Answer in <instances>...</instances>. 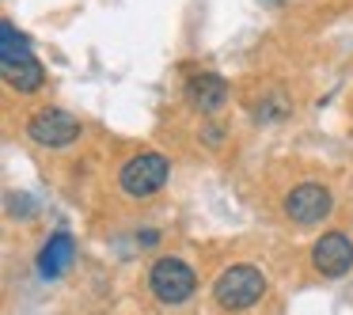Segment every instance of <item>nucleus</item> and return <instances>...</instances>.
Instances as JSON below:
<instances>
[{"mask_svg":"<svg viewBox=\"0 0 353 315\" xmlns=\"http://www.w3.org/2000/svg\"><path fill=\"white\" fill-rule=\"evenodd\" d=\"M0 72H4V80H8L16 92H23V95L27 92H39L42 80H46L42 61L31 54L27 39L12 23L0 27Z\"/></svg>","mask_w":353,"mask_h":315,"instance_id":"1","label":"nucleus"},{"mask_svg":"<svg viewBox=\"0 0 353 315\" xmlns=\"http://www.w3.org/2000/svg\"><path fill=\"white\" fill-rule=\"evenodd\" d=\"M266 292V277L254 266H228L213 285V296L224 312H243V307L259 304Z\"/></svg>","mask_w":353,"mask_h":315,"instance_id":"2","label":"nucleus"},{"mask_svg":"<svg viewBox=\"0 0 353 315\" xmlns=\"http://www.w3.org/2000/svg\"><path fill=\"white\" fill-rule=\"evenodd\" d=\"M148 289L160 304H186L198 289V274L183 258H160L148 270Z\"/></svg>","mask_w":353,"mask_h":315,"instance_id":"3","label":"nucleus"},{"mask_svg":"<svg viewBox=\"0 0 353 315\" xmlns=\"http://www.w3.org/2000/svg\"><path fill=\"white\" fill-rule=\"evenodd\" d=\"M168 175H171L168 156L141 152L122 167V190L130 194V198H148V194H156L163 183H168Z\"/></svg>","mask_w":353,"mask_h":315,"instance_id":"4","label":"nucleus"},{"mask_svg":"<svg viewBox=\"0 0 353 315\" xmlns=\"http://www.w3.org/2000/svg\"><path fill=\"white\" fill-rule=\"evenodd\" d=\"M27 137L34 145H46V148H65L80 137V122L69 114V110H57V107H46L27 122Z\"/></svg>","mask_w":353,"mask_h":315,"instance_id":"5","label":"nucleus"},{"mask_svg":"<svg viewBox=\"0 0 353 315\" xmlns=\"http://www.w3.org/2000/svg\"><path fill=\"white\" fill-rule=\"evenodd\" d=\"M330 205H334V198H330L327 186L319 183H300L289 190V198H285V216H289L292 224H319L323 216L330 213Z\"/></svg>","mask_w":353,"mask_h":315,"instance_id":"6","label":"nucleus"},{"mask_svg":"<svg viewBox=\"0 0 353 315\" xmlns=\"http://www.w3.org/2000/svg\"><path fill=\"white\" fill-rule=\"evenodd\" d=\"M312 266L319 270L323 277H342L353 270V243L342 236V232H327L323 239H315L312 247Z\"/></svg>","mask_w":353,"mask_h":315,"instance_id":"7","label":"nucleus"},{"mask_svg":"<svg viewBox=\"0 0 353 315\" xmlns=\"http://www.w3.org/2000/svg\"><path fill=\"white\" fill-rule=\"evenodd\" d=\"M186 103H190L194 110H201V114H216V110L228 103V84H224V77H216V72H198V77L186 80Z\"/></svg>","mask_w":353,"mask_h":315,"instance_id":"8","label":"nucleus"},{"mask_svg":"<svg viewBox=\"0 0 353 315\" xmlns=\"http://www.w3.org/2000/svg\"><path fill=\"white\" fill-rule=\"evenodd\" d=\"M72 254H77V243H72L69 232L50 236L46 247H42V254H39V274L42 277H61L65 270L72 266Z\"/></svg>","mask_w":353,"mask_h":315,"instance_id":"9","label":"nucleus"},{"mask_svg":"<svg viewBox=\"0 0 353 315\" xmlns=\"http://www.w3.org/2000/svg\"><path fill=\"white\" fill-rule=\"evenodd\" d=\"M285 110H289V103L281 99V95H274V99H266V107H254V118H259V122H274V118H281Z\"/></svg>","mask_w":353,"mask_h":315,"instance_id":"10","label":"nucleus"},{"mask_svg":"<svg viewBox=\"0 0 353 315\" xmlns=\"http://www.w3.org/2000/svg\"><path fill=\"white\" fill-rule=\"evenodd\" d=\"M205 141H209V145H221V130H216V125H209V130H205Z\"/></svg>","mask_w":353,"mask_h":315,"instance_id":"11","label":"nucleus"}]
</instances>
